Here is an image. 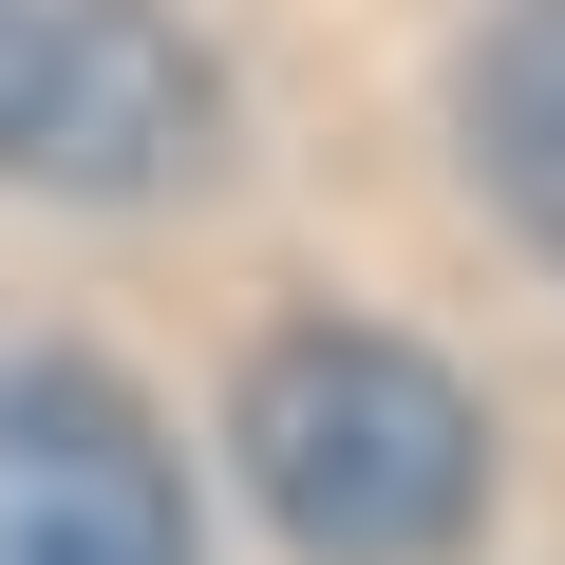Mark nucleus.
Masks as SVG:
<instances>
[{
    "label": "nucleus",
    "instance_id": "nucleus-4",
    "mask_svg": "<svg viewBox=\"0 0 565 565\" xmlns=\"http://www.w3.org/2000/svg\"><path fill=\"white\" fill-rule=\"evenodd\" d=\"M452 132H471V189L565 264V0H490V39L452 76Z\"/></svg>",
    "mask_w": 565,
    "mask_h": 565
},
{
    "label": "nucleus",
    "instance_id": "nucleus-3",
    "mask_svg": "<svg viewBox=\"0 0 565 565\" xmlns=\"http://www.w3.org/2000/svg\"><path fill=\"white\" fill-rule=\"evenodd\" d=\"M0 565H207L189 452L95 359H0Z\"/></svg>",
    "mask_w": 565,
    "mask_h": 565
},
{
    "label": "nucleus",
    "instance_id": "nucleus-1",
    "mask_svg": "<svg viewBox=\"0 0 565 565\" xmlns=\"http://www.w3.org/2000/svg\"><path fill=\"white\" fill-rule=\"evenodd\" d=\"M226 471L282 527V565H471V527H490L471 377L377 321H282L226 377Z\"/></svg>",
    "mask_w": 565,
    "mask_h": 565
},
{
    "label": "nucleus",
    "instance_id": "nucleus-2",
    "mask_svg": "<svg viewBox=\"0 0 565 565\" xmlns=\"http://www.w3.org/2000/svg\"><path fill=\"white\" fill-rule=\"evenodd\" d=\"M226 170V57L189 0H0V189L170 207Z\"/></svg>",
    "mask_w": 565,
    "mask_h": 565
}]
</instances>
